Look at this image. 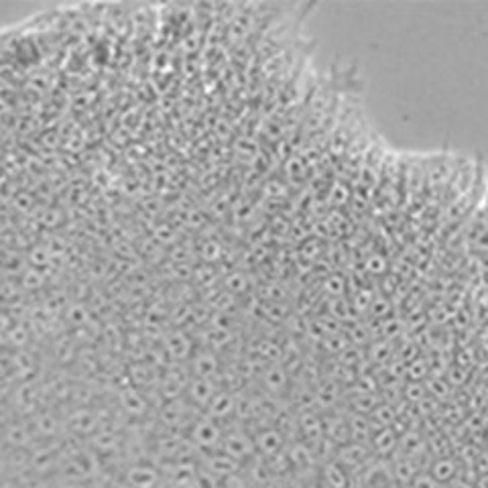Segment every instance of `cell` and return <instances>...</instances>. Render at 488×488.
I'll list each match as a JSON object with an SVG mask.
<instances>
[{"label": "cell", "mask_w": 488, "mask_h": 488, "mask_svg": "<svg viewBox=\"0 0 488 488\" xmlns=\"http://www.w3.org/2000/svg\"><path fill=\"white\" fill-rule=\"evenodd\" d=\"M374 453L370 450L368 444H358V441H346L336 450V462L342 464L346 470H354V468H365L372 462Z\"/></svg>", "instance_id": "6da1fadb"}, {"label": "cell", "mask_w": 488, "mask_h": 488, "mask_svg": "<svg viewBox=\"0 0 488 488\" xmlns=\"http://www.w3.org/2000/svg\"><path fill=\"white\" fill-rule=\"evenodd\" d=\"M222 429L220 425L214 421V419L204 417L200 419L197 423H193L192 427V441L195 448L200 450H206V452H212V450H218L222 446Z\"/></svg>", "instance_id": "7a4b0ae2"}, {"label": "cell", "mask_w": 488, "mask_h": 488, "mask_svg": "<svg viewBox=\"0 0 488 488\" xmlns=\"http://www.w3.org/2000/svg\"><path fill=\"white\" fill-rule=\"evenodd\" d=\"M222 452L230 456L232 460H236L238 464L243 460H248L252 458L257 450H255V439L246 436L244 432H230V434H224L222 437Z\"/></svg>", "instance_id": "3957f363"}, {"label": "cell", "mask_w": 488, "mask_h": 488, "mask_svg": "<svg viewBox=\"0 0 488 488\" xmlns=\"http://www.w3.org/2000/svg\"><path fill=\"white\" fill-rule=\"evenodd\" d=\"M297 427H299V434L303 437V441H307V444L315 446V444H322L326 439V421L315 411H303L297 419Z\"/></svg>", "instance_id": "277c9868"}, {"label": "cell", "mask_w": 488, "mask_h": 488, "mask_svg": "<svg viewBox=\"0 0 488 488\" xmlns=\"http://www.w3.org/2000/svg\"><path fill=\"white\" fill-rule=\"evenodd\" d=\"M399 437H401V434H397L395 425L393 427H379L368 446H370L372 453L379 458H389V456L393 458L397 452V446H399Z\"/></svg>", "instance_id": "5b68a950"}, {"label": "cell", "mask_w": 488, "mask_h": 488, "mask_svg": "<svg viewBox=\"0 0 488 488\" xmlns=\"http://www.w3.org/2000/svg\"><path fill=\"white\" fill-rule=\"evenodd\" d=\"M285 448V436L277 427H267L259 436L255 437V450L262 453L264 458H275Z\"/></svg>", "instance_id": "8992f818"}, {"label": "cell", "mask_w": 488, "mask_h": 488, "mask_svg": "<svg viewBox=\"0 0 488 488\" xmlns=\"http://www.w3.org/2000/svg\"><path fill=\"white\" fill-rule=\"evenodd\" d=\"M389 466H391V474H393L395 482L401 484V487H409V484L415 480V476L419 474L417 462L411 460V458L399 456V453L393 456V462H391Z\"/></svg>", "instance_id": "52a82bcc"}, {"label": "cell", "mask_w": 488, "mask_h": 488, "mask_svg": "<svg viewBox=\"0 0 488 488\" xmlns=\"http://www.w3.org/2000/svg\"><path fill=\"white\" fill-rule=\"evenodd\" d=\"M377 427L372 423V419L368 415H358V413H350L348 415V441H358V444H370V439L374 436Z\"/></svg>", "instance_id": "ba28073f"}, {"label": "cell", "mask_w": 488, "mask_h": 488, "mask_svg": "<svg viewBox=\"0 0 488 488\" xmlns=\"http://www.w3.org/2000/svg\"><path fill=\"white\" fill-rule=\"evenodd\" d=\"M399 456H405V458H411L417 462L419 458L425 453V437L421 436L415 429H409L405 432L399 437V446H397V452Z\"/></svg>", "instance_id": "9c48e42d"}, {"label": "cell", "mask_w": 488, "mask_h": 488, "mask_svg": "<svg viewBox=\"0 0 488 488\" xmlns=\"http://www.w3.org/2000/svg\"><path fill=\"white\" fill-rule=\"evenodd\" d=\"M427 474L436 480L437 484H446V482H452L458 474V464L453 458H448V456H437L436 460L429 464L427 468Z\"/></svg>", "instance_id": "30bf717a"}, {"label": "cell", "mask_w": 488, "mask_h": 488, "mask_svg": "<svg viewBox=\"0 0 488 488\" xmlns=\"http://www.w3.org/2000/svg\"><path fill=\"white\" fill-rule=\"evenodd\" d=\"M236 411V401L234 397L226 393V391H218L214 395V399L209 401V405L206 407V413H208L209 419L218 421V419H224L228 415H232Z\"/></svg>", "instance_id": "8fae6325"}, {"label": "cell", "mask_w": 488, "mask_h": 488, "mask_svg": "<svg viewBox=\"0 0 488 488\" xmlns=\"http://www.w3.org/2000/svg\"><path fill=\"white\" fill-rule=\"evenodd\" d=\"M216 384L212 383V379H193L192 384L188 386V395L192 399L193 405H200L202 409H206L209 401L216 395Z\"/></svg>", "instance_id": "7c38bea8"}, {"label": "cell", "mask_w": 488, "mask_h": 488, "mask_svg": "<svg viewBox=\"0 0 488 488\" xmlns=\"http://www.w3.org/2000/svg\"><path fill=\"white\" fill-rule=\"evenodd\" d=\"M238 462L232 460L230 456H226L224 452H216L208 456V470L212 476H220V478H228L232 474H236L238 470Z\"/></svg>", "instance_id": "4fadbf2b"}, {"label": "cell", "mask_w": 488, "mask_h": 488, "mask_svg": "<svg viewBox=\"0 0 488 488\" xmlns=\"http://www.w3.org/2000/svg\"><path fill=\"white\" fill-rule=\"evenodd\" d=\"M193 372L195 379H212L218 372V360L212 352H200L193 356Z\"/></svg>", "instance_id": "5bb4252c"}, {"label": "cell", "mask_w": 488, "mask_h": 488, "mask_svg": "<svg viewBox=\"0 0 488 488\" xmlns=\"http://www.w3.org/2000/svg\"><path fill=\"white\" fill-rule=\"evenodd\" d=\"M324 478H326V484L330 488H348V470L342 464H338L336 460L328 462Z\"/></svg>", "instance_id": "9a60e30c"}, {"label": "cell", "mask_w": 488, "mask_h": 488, "mask_svg": "<svg viewBox=\"0 0 488 488\" xmlns=\"http://www.w3.org/2000/svg\"><path fill=\"white\" fill-rule=\"evenodd\" d=\"M264 384L271 393H279L281 389L287 384V374L283 368H277V366H271L267 372H264Z\"/></svg>", "instance_id": "2e32d148"}, {"label": "cell", "mask_w": 488, "mask_h": 488, "mask_svg": "<svg viewBox=\"0 0 488 488\" xmlns=\"http://www.w3.org/2000/svg\"><path fill=\"white\" fill-rule=\"evenodd\" d=\"M167 346H169V350L173 352V356H177L179 360H181V358H185V356L192 352V344H190V340H188L183 334H179V331L169 338Z\"/></svg>", "instance_id": "e0dca14e"}, {"label": "cell", "mask_w": 488, "mask_h": 488, "mask_svg": "<svg viewBox=\"0 0 488 488\" xmlns=\"http://www.w3.org/2000/svg\"><path fill=\"white\" fill-rule=\"evenodd\" d=\"M403 397L411 403L423 401V399H425V386H423V383H413V381H411V383L405 386Z\"/></svg>", "instance_id": "ac0fdd59"}, {"label": "cell", "mask_w": 488, "mask_h": 488, "mask_svg": "<svg viewBox=\"0 0 488 488\" xmlns=\"http://www.w3.org/2000/svg\"><path fill=\"white\" fill-rule=\"evenodd\" d=\"M370 314L374 315V317H379V319L389 317V315H391V305H389V301L383 299V297L374 299V301H372V305H370Z\"/></svg>", "instance_id": "d6986e66"}, {"label": "cell", "mask_w": 488, "mask_h": 488, "mask_svg": "<svg viewBox=\"0 0 488 488\" xmlns=\"http://www.w3.org/2000/svg\"><path fill=\"white\" fill-rule=\"evenodd\" d=\"M437 487H439V484H437L436 480H434L429 474H421V472H419L417 476H415V480H413V482H411L407 488H437Z\"/></svg>", "instance_id": "ffe728a7"}, {"label": "cell", "mask_w": 488, "mask_h": 488, "mask_svg": "<svg viewBox=\"0 0 488 488\" xmlns=\"http://www.w3.org/2000/svg\"><path fill=\"white\" fill-rule=\"evenodd\" d=\"M224 488H246V484L238 474H232V476L224 478Z\"/></svg>", "instance_id": "44dd1931"}]
</instances>
